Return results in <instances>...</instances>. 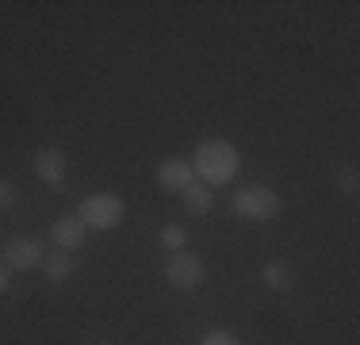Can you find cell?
Here are the masks:
<instances>
[{
  "mask_svg": "<svg viewBox=\"0 0 360 345\" xmlns=\"http://www.w3.org/2000/svg\"><path fill=\"white\" fill-rule=\"evenodd\" d=\"M192 180H195L192 161H184V158H165L158 165V188H165V192H184Z\"/></svg>",
  "mask_w": 360,
  "mask_h": 345,
  "instance_id": "8",
  "label": "cell"
},
{
  "mask_svg": "<svg viewBox=\"0 0 360 345\" xmlns=\"http://www.w3.org/2000/svg\"><path fill=\"white\" fill-rule=\"evenodd\" d=\"M238 165H242V153L230 142H222V138L200 142V150H195V158H192V172L200 177V184H207V188L230 184V180L238 177Z\"/></svg>",
  "mask_w": 360,
  "mask_h": 345,
  "instance_id": "1",
  "label": "cell"
},
{
  "mask_svg": "<svg viewBox=\"0 0 360 345\" xmlns=\"http://www.w3.org/2000/svg\"><path fill=\"white\" fill-rule=\"evenodd\" d=\"M50 238H54V246L62 249V253H73V249L84 246V238H89V227H84L77 215H58V219L50 222Z\"/></svg>",
  "mask_w": 360,
  "mask_h": 345,
  "instance_id": "6",
  "label": "cell"
},
{
  "mask_svg": "<svg viewBox=\"0 0 360 345\" xmlns=\"http://www.w3.org/2000/svg\"><path fill=\"white\" fill-rule=\"evenodd\" d=\"M180 200H184V207H188L192 215H207L211 203H215V192H211L207 184H200V180H192V184L180 192Z\"/></svg>",
  "mask_w": 360,
  "mask_h": 345,
  "instance_id": "10",
  "label": "cell"
},
{
  "mask_svg": "<svg viewBox=\"0 0 360 345\" xmlns=\"http://www.w3.org/2000/svg\"><path fill=\"white\" fill-rule=\"evenodd\" d=\"M234 215H242V219H250V222H269V219H276L280 215V196L272 192V188H264V184H250V188H242V192H234Z\"/></svg>",
  "mask_w": 360,
  "mask_h": 345,
  "instance_id": "2",
  "label": "cell"
},
{
  "mask_svg": "<svg viewBox=\"0 0 360 345\" xmlns=\"http://www.w3.org/2000/svg\"><path fill=\"white\" fill-rule=\"evenodd\" d=\"M31 165H35V177L42 180V184H50V188H62L65 184V172H70V165H65V153L62 150L46 146V150H39L35 158H31Z\"/></svg>",
  "mask_w": 360,
  "mask_h": 345,
  "instance_id": "7",
  "label": "cell"
},
{
  "mask_svg": "<svg viewBox=\"0 0 360 345\" xmlns=\"http://www.w3.org/2000/svg\"><path fill=\"white\" fill-rule=\"evenodd\" d=\"M123 215H127L123 200L111 196V192H92L89 200L77 207V219H81L89 230H111V227L123 222Z\"/></svg>",
  "mask_w": 360,
  "mask_h": 345,
  "instance_id": "3",
  "label": "cell"
},
{
  "mask_svg": "<svg viewBox=\"0 0 360 345\" xmlns=\"http://www.w3.org/2000/svg\"><path fill=\"white\" fill-rule=\"evenodd\" d=\"M158 242L169 249V253H176V249H184V246H188V230H184V227H176V222H169V227L158 234Z\"/></svg>",
  "mask_w": 360,
  "mask_h": 345,
  "instance_id": "13",
  "label": "cell"
},
{
  "mask_svg": "<svg viewBox=\"0 0 360 345\" xmlns=\"http://www.w3.org/2000/svg\"><path fill=\"white\" fill-rule=\"evenodd\" d=\"M264 284H269L272 291H291V269L284 261H269L264 265Z\"/></svg>",
  "mask_w": 360,
  "mask_h": 345,
  "instance_id": "11",
  "label": "cell"
},
{
  "mask_svg": "<svg viewBox=\"0 0 360 345\" xmlns=\"http://www.w3.org/2000/svg\"><path fill=\"white\" fill-rule=\"evenodd\" d=\"M42 272H46L50 284H65L73 276V257L54 249V253H42Z\"/></svg>",
  "mask_w": 360,
  "mask_h": 345,
  "instance_id": "9",
  "label": "cell"
},
{
  "mask_svg": "<svg viewBox=\"0 0 360 345\" xmlns=\"http://www.w3.org/2000/svg\"><path fill=\"white\" fill-rule=\"evenodd\" d=\"M0 261H4L8 272H31L35 265H42V246H39V238H31V234L12 238V242L4 246V253H0Z\"/></svg>",
  "mask_w": 360,
  "mask_h": 345,
  "instance_id": "5",
  "label": "cell"
},
{
  "mask_svg": "<svg viewBox=\"0 0 360 345\" xmlns=\"http://www.w3.org/2000/svg\"><path fill=\"white\" fill-rule=\"evenodd\" d=\"M15 203V184L12 180H0V207H12Z\"/></svg>",
  "mask_w": 360,
  "mask_h": 345,
  "instance_id": "15",
  "label": "cell"
},
{
  "mask_svg": "<svg viewBox=\"0 0 360 345\" xmlns=\"http://www.w3.org/2000/svg\"><path fill=\"white\" fill-rule=\"evenodd\" d=\"M8 291V269H4V261H0V296Z\"/></svg>",
  "mask_w": 360,
  "mask_h": 345,
  "instance_id": "16",
  "label": "cell"
},
{
  "mask_svg": "<svg viewBox=\"0 0 360 345\" xmlns=\"http://www.w3.org/2000/svg\"><path fill=\"white\" fill-rule=\"evenodd\" d=\"M333 184H338V192H341V196H349V200H353V196H356V188H360V172H356V165H345V169H338V177H333Z\"/></svg>",
  "mask_w": 360,
  "mask_h": 345,
  "instance_id": "12",
  "label": "cell"
},
{
  "mask_svg": "<svg viewBox=\"0 0 360 345\" xmlns=\"http://www.w3.org/2000/svg\"><path fill=\"white\" fill-rule=\"evenodd\" d=\"M96 345H111V341H96Z\"/></svg>",
  "mask_w": 360,
  "mask_h": 345,
  "instance_id": "17",
  "label": "cell"
},
{
  "mask_svg": "<svg viewBox=\"0 0 360 345\" xmlns=\"http://www.w3.org/2000/svg\"><path fill=\"white\" fill-rule=\"evenodd\" d=\"M165 280L173 284L180 291H192L203 284V261L195 253H184V249H176V253H169L165 261Z\"/></svg>",
  "mask_w": 360,
  "mask_h": 345,
  "instance_id": "4",
  "label": "cell"
},
{
  "mask_svg": "<svg viewBox=\"0 0 360 345\" xmlns=\"http://www.w3.org/2000/svg\"><path fill=\"white\" fill-rule=\"evenodd\" d=\"M200 345H238V338H234V334H226V330H211V334H203Z\"/></svg>",
  "mask_w": 360,
  "mask_h": 345,
  "instance_id": "14",
  "label": "cell"
}]
</instances>
